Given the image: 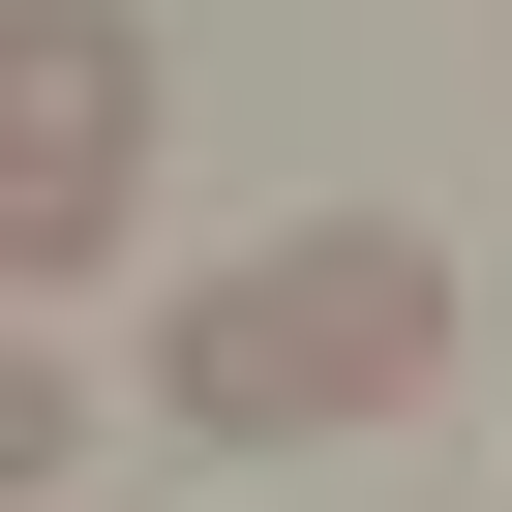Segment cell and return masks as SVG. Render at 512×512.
I'll return each mask as SVG.
<instances>
[{"instance_id":"1","label":"cell","mask_w":512,"mask_h":512,"mask_svg":"<svg viewBox=\"0 0 512 512\" xmlns=\"http://www.w3.org/2000/svg\"><path fill=\"white\" fill-rule=\"evenodd\" d=\"M151 392H181V452H362V422H422L452 392V241H392V211L241 241V272L151 302Z\"/></svg>"},{"instance_id":"2","label":"cell","mask_w":512,"mask_h":512,"mask_svg":"<svg viewBox=\"0 0 512 512\" xmlns=\"http://www.w3.org/2000/svg\"><path fill=\"white\" fill-rule=\"evenodd\" d=\"M121 211H151V31L0 0V272H121Z\"/></svg>"},{"instance_id":"3","label":"cell","mask_w":512,"mask_h":512,"mask_svg":"<svg viewBox=\"0 0 512 512\" xmlns=\"http://www.w3.org/2000/svg\"><path fill=\"white\" fill-rule=\"evenodd\" d=\"M31 482H61V362L0 332V512H31Z\"/></svg>"}]
</instances>
